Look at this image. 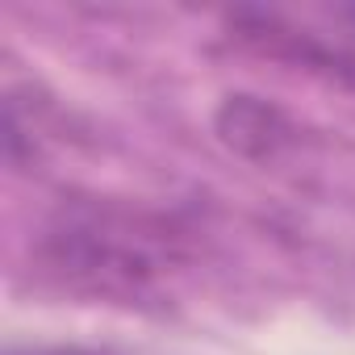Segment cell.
I'll return each mask as SVG.
<instances>
[{"label": "cell", "instance_id": "cell-4", "mask_svg": "<svg viewBox=\"0 0 355 355\" xmlns=\"http://www.w3.org/2000/svg\"><path fill=\"white\" fill-rule=\"evenodd\" d=\"M9 355H101V351H80V347H38V351H9Z\"/></svg>", "mask_w": 355, "mask_h": 355}, {"label": "cell", "instance_id": "cell-3", "mask_svg": "<svg viewBox=\"0 0 355 355\" xmlns=\"http://www.w3.org/2000/svg\"><path fill=\"white\" fill-rule=\"evenodd\" d=\"M218 130H222L226 146H234L251 159H272L280 146L293 142L288 117L259 96H226V105L218 113Z\"/></svg>", "mask_w": 355, "mask_h": 355}, {"label": "cell", "instance_id": "cell-1", "mask_svg": "<svg viewBox=\"0 0 355 355\" xmlns=\"http://www.w3.org/2000/svg\"><path fill=\"white\" fill-rule=\"evenodd\" d=\"M184 251L189 230L180 218L130 201L84 197L63 201L46 218L34 243V263L51 284L67 293L134 301L180 268Z\"/></svg>", "mask_w": 355, "mask_h": 355}, {"label": "cell", "instance_id": "cell-2", "mask_svg": "<svg viewBox=\"0 0 355 355\" xmlns=\"http://www.w3.org/2000/svg\"><path fill=\"white\" fill-rule=\"evenodd\" d=\"M230 30L239 42H247L259 55L301 63L313 71H326L334 80H355V38L347 34H318L293 21L280 9H234Z\"/></svg>", "mask_w": 355, "mask_h": 355}]
</instances>
